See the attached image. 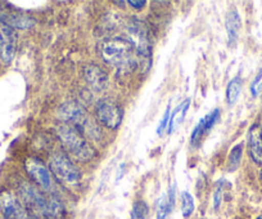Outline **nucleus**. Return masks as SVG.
I'll list each match as a JSON object with an SVG mask.
<instances>
[{"mask_svg": "<svg viewBox=\"0 0 262 219\" xmlns=\"http://www.w3.org/2000/svg\"><path fill=\"white\" fill-rule=\"evenodd\" d=\"M99 53L104 64L121 72L131 71L137 65L134 47L126 37L115 36L104 39L99 44Z\"/></svg>", "mask_w": 262, "mask_h": 219, "instance_id": "1", "label": "nucleus"}, {"mask_svg": "<svg viewBox=\"0 0 262 219\" xmlns=\"http://www.w3.org/2000/svg\"><path fill=\"white\" fill-rule=\"evenodd\" d=\"M58 117L66 125L75 128L77 132L93 141H99L102 138L100 128L93 117L85 111V108L76 102H66L58 108Z\"/></svg>", "mask_w": 262, "mask_h": 219, "instance_id": "2", "label": "nucleus"}, {"mask_svg": "<svg viewBox=\"0 0 262 219\" xmlns=\"http://www.w3.org/2000/svg\"><path fill=\"white\" fill-rule=\"evenodd\" d=\"M126 30L130 36L131 44L134 47L137 62L142 71L147 72L152 65V45L147 26L137 17H131L126 22Z\"/></svg>", "mask_w": 262, "mask_h": 219, "instance_id": "3", "label": "nucleus"}, {"mask_svg": "<svg viewBox=\"0 0 262 219\" xmlns=\"http://www.w3.org/2000/svg\"><path fill=\"white\" fill-rule=\"evenodd\" d=\"M57 135L60 145L76 160L88 163L95 157V150L86 138L70 125L62 124L57 128Z\"/></svg>", "mask_w": 262, "mask_h": 219, "instance_id": "4", "label": "nucleus"}, {"mask_svg": "<svg viewBox=\"0 0 262 219\" xmlns=\"http://www.w3.org/2000/svg\"><path fill=\"white\" fill-rule=\"evenodd\" d=\"M50 172L55 175L58 181L69 186H74L81 180V173L74 161L64 153H54L50 157Z\"/></svg>", "mask_w": 262, "mask_h": 219, "instance_id": "5", "label": "nucleus"}, {"mask_svg": "<svg viewBox=\"0 0 262 219\" xmlns=\"http://www.w3.org/2000/svg\"><path fill=\"white\" fill-rule=\"evenodd\" d=\"M19 196L21 200L30 210L39 215H44L47 210L48 201H49V195H45L42 191H40L36 186L31 185L29 182H22L19 185Z\"/></svg>", "mask_w": 262, "mask_h": 219, "instance_id": "6", "label": "nucleus"}, {"mask_svg": "<svg viewBox=\"0 0 262 219\" xmlns=\"http://www.w3.org/2000/svg\"><path fill=\"white\" fill-rule=\"evenodd\" d=\"M98 122L111 130H116L122 123V110L112 99H102L95 106Z\"/></svg>", "mask_w": 262, "mask_h": 219, "instance_id": "7", "label": "nucleus"}, {"mask_svg": "<svg viewBox=\"0 0 262 219\" xmlns=\"http://www.w3.org/2000/svg\"><path fill=\"white\" fill-rule=\"evenodd\" d=\"M26 170L32 181L45 192H50L54 186L52 173L40 158L30 157L26 160Z\"/></svg>", "mask_w": 262, "mask_h": 219, "instance_id": "8", "label": "nucleus"}, {"mask_svg": "<svg viewBox=\"0 0 262 219\" xmlns=\"http://www.w3.org/2000/svg\"><path fill=\"white\" fill-rule=\"evenodd\" d=\"M17 49V32L11 26L0 21V59L9 65L14 58Z\"/></svg>", "mask_w": 262, "mask_h": 219, "instance_id": "9", "label": "nucleus"}, {"mask_svg": "<svg viewBox=\"0 0 262 219\" xmlns=\"http://www.w3.org/2000/svg\"><path fill=\"white\" fill-rule=\"evenodd\" d=\"M0 210L6 219H27L29 216L22 201L11 191L0 192Z\"/></svg>", "mask_w": 262, "mask_h": 219, "instance_id": "10", "label": "nucleus"}, {"mask_svg": "<svg viewBox=\"0 0 262 219\" xmlns=\"http://www.w3.org/2000/svg\"><path fill=\"white\" fill-rule=\"evenodd\" d=\"M85 82L95 92H102L108 85V74L98 65H88L84 70Z\"/></svg>", "mask_w": 262, "mask_h": 219, "instance_id": "11", "label": "nucleus"}, {"mask_svg": "<svg viewBox=\"0 0 262 219\" xmlns=\"http://www.w3.org/2000/svg\"><path fill=\"white\" fill-rule=\"evenodd\" d=\"M248 150L252 160L262 164V130L258 125H253L248 133Z\"/></svg>", "mask_w": 262, "mask_h": 219, "instance_id": "12", "label": "nucleus"}, {"mask_svg": "<svg viewBox=\"0 0 262 219\" xmlns=\"http://www.w3.org/2000/svg\"><path fill=\"white\" fill-rule=\"evenodd\" d=\"M225 26H226V32H228V40L229 45L233 47L235 45L236 40H238L239 31H241V16H239L238 11L235 8H231L230 11L228 12L225 18Z\"/></svg>", "mask_w": 262, "mask_h": 219, "instance_id": "13", "label": "nucleus"}, {"mask_svg": "<svg viewBox=\"0 0 262 219\" xmlns=\"http://www.w3.org/2000/svg\"><path fill=\"white\" fill-rule=\"evenodd\" d=\"M0 21L11 26L12 29H31L35 25V21L29 16L18 13H0Z\"/></svg>", "mask_w": 262, "mask_h": 219, "instance_id": "14", "label": "nucleus"}, {"mask_svg": "<svg viewBox=\"0 0 262 219\" xmlns=\"http://www.w3.org/2000/svg\"><path fill=\"white\" fill-rule=\"evenodd\" d=\"M42 218L45 219H66L64 205L57 196L49 195L47 210H45Z\"/></svg>", "mask_w": 262, "mask_h": 219, "instance_id": "15", "label": "nucleus"}, {"mask_svg": "<svg viewBox=\"0 0 262 219\" xmlns=\"http://www.w3.org/2000/svg\"><path fill=\"white\" fill-rule=\"evenodd\" d=\"M173 204H175V186L170 188L167 195L162 196L158 203L157 208V219H166L168 214L172 211Z\"/></svg>", "mask_w": 262, "mask_h": 219, "instance_id": "16", "label": "nucleus"}, {"mask_svg": "<svg viewBox=\"0 0 262 219\" xmlns=\"http://www.w3.org/2000/svg\"><path fill=\"white\" fill-rule=\"evenodd\" d=\"M190 106V99H185L184 102H181L178 107L172 111V114H170V122H168V133H172L175 130V128L179 124H181L185 117L186 112H188V108Z\"/></svg>", "mask_w": 262, "mask_h": 219, "instance_id": "17", "label": "nucleus"}, {"mask_svg": "<svg viewBox=\"0 0 262 219\" xmlns=\"http://www.w3.org/2000/svg\"><path fill=\"white\" fill-rule=\"evenodd\" d=\"M242 79L241 77H234V79L230 80V83L228 84V88H226V101L230 106L235 105L236 101H238L239 95L242 93Z\"/></svg>", "mask_w": 262, "mask_h": 219, "instance_id": "18", "label": "nucleus"}, {"mask_svg": "<svg viewBox=\"0 0 262 219\" xmlns=\"http://www.w3.org/2000/svg\"><path fill=\"white\" fill-rule=\"evenodd\" d=\"M242 155H243V145L239 143V145L234 146L231 148L230 153H229L228 157V170L229 172H235L236 169L241 165L242 161Z\"/></svg>", "mask_w": 262, "mask_h": 219, "instance_id": "19", "label": "nucleus"}, {"mask_svg": "<svg viewBox=\"0 0 262 219\" xmlns=\"http://www.w3.org/2000/svg\"><path fill=\"white\" fill-rule=\"evenodd\" d=\"M194 211V198L188 191H184L181 193V214L185 219H188L189 216L193 214Z\"/></svg>", "mask_w": 262, "mask_h": 219, "instance_id": "20", "label": "nucleus"}, {"mask_svg": "<svg viewBox=\"0 0 262 219\" xmlns=\"http://www.w3.org/2000/svg\"><path fill=\"white\" fill-rule=\"evenodd\" d=\"M206 129H205V124H203V120L201 119V122L195 125V128L193 129V133H191L190 137V143L193 147H198L201 145L203 140V135H205Z\"/></svg>", "mask_w": 262, "mask_h": 219, "instance_id": "21", "label": "nucleus"}, {"mask_svg": "<svg viewBox=\"0 0 262 219\" xmlns=\"http://www.w3.org/2000/svg\"><path fill=\"white\" fill-rule=\"evenodd\" d=\"M148 205L144 201H137L131 209V219H147Z\"/></svg>", "mask_w": 262, "mask_h": 219, "instance_id": "22", "label": "nucleus"}, {"mask_svg": "<svg viewBox=\"0 0 262 219\" xmlns=\"http://www.w3.org/2000/svg\"><path fill=\"white\" fill-rule=\"evenodd\" d=\"M219 119H220V110H217V108H215L213 111H211L210 114L206 115V116L202 119L203 124H205L206 132H208L210 129H212L213 125L217 123Z\"/></svg>", "mask_w": 262, "mask_h": 219, "instance_id": "23", "label": "nucleus"}, {"mask_svg": "<svg viewBox=\"0 0 262 219\" xmlns=\"http://www.w3.org/2000/svg\"><path fill=\"white\" fill-rule=\"evenodd\" d=\"M249 89H251V94L253 95V97H258L262 93V67L259 69V71L257 72L256 77H254L253 82H252Z\"/></svg>", "mask_w": 262, "mask_h": 219, "instance_id": "24", "label": "nucleus"}, {"mask_svg": "<svg viewBox=\"0 0 262 219\" xmlns=\"http://www.w3.org/2000/svg\"><path fill=\"white\" fill-rule=\"evenodd\" d=\"M223 196H224V185H223V181L216 185L215 188V192H213V208L217 210L220 208V204L223 201Z\"/></svg>", "mask_w": 262, "mask_h": 219, "instance_id": "25", "label": "nucleus"}, {"mask_svg": "<svg viewBox=\"0 0 262 219\" xmlns=\"http://www.w3.org/2000/svg\"><path fill=\"white\" fill-rule=\"evenodd\" d=\"M168 122H170V107L166 108L165 115H163L162 120H161L160 125H158V128H157V134L158 135L162 134L163 130H165L166 128H168Z\"/></svg>", "mask_w": 262, "mask_h": 219, "instance_id": "26", "label": "nucleus"}, {"mask_svg": "<svg viewBox=\"0 0 262 219\" xmlns=\"http://www.w3.org/2000/svg\"><path fill=\"white\" fill-rule=\"evenodd\" d=\"M128 6L131 7V8H134V9H143L145 7V4H147V2L145 0H139V2H135V0H130V2H127Z\"/></svg>", "mask_w": 262, "mask_h": 219, "instance_id": "27", "label": "nucleus"}, {"mask_svg": "<svg viewBox=\"0 0 262 219\" xmlns=\"http://www.w3.org/2000/svg\"><path fill=\"white\" fill-rule=\"evenodd\" d=\"M125 169H126V165L125 164H121L120 168H118V172H117V175H116V181H120V178L123 177V174H125Z\"/></svg>", "mask_w": 262, "mask_h": 219, "instance_id": "28", "label": "nucleus"}, {"mask_svg": "<svg viewBox=\"0 0 262 219\" xmlns=\"http://www.w3.org/2000/svg\"><path fill=\"white\" fill-rule=\"evenodd\" d=\"M27 219H39V218H37V216H35V215H29V216H27Z\"/></svg>", "mask_w": 262, "mask_h": 219, "instance_id": "29", "label": "nucleus"}, {"mask_svg": "<svg viewBox=\"0 0 262 219\" xmlns=\"http://www.w3.org/2000/svg\"><path fill=\"white\" fill-rule=\"evenodd\" d=\"M259 177H261V181H262V170H261V173H259Z\"/></svg>", "mask_w": 262, "mask_h": 219, "instance_id": "30", "label": "nucleus"}, {"mask_svg": "<svg viewBox=\"0 0 262 219\" xmlns=\"http://www.w3.org/2000/svg\"><path fill=\"white\" fill-rule=\"evenodd\" d=\"M261 119H262V115H261Z\"/></svg>", "mask_w": 262, "mask_h": 219, "instance_id": "31", "label": "nucleus"}, {"mask_svg": "<svg viewBox=\"0 0 262 219\" xmlns=\"http://www.w3.org/2000/svg\"><path fill=\"white\" fill-rule=\"evenodd\" d=\"M201 219H203V218H201Z\"/></svg>", "mask_w": 262, "mask_h": 219, "instance_id": "32", "label": "nucleus"}]
</instances>
